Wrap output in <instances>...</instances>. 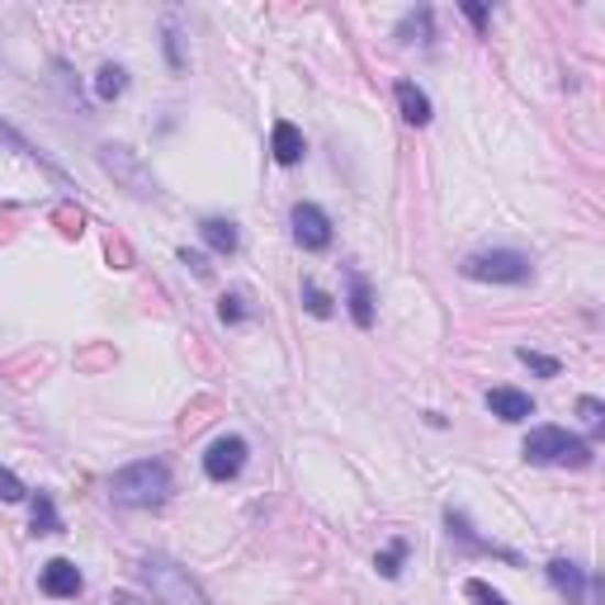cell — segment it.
Segmentation results:
<instances>
[{"instance_id":"cell-1","label":"cell","mask_w":605,"mask_h":605,"mask_svg":"<svg viewBox=\"0 0 605 605\" xmlns=\"http://www.w3.org/2000/svg\"><path fill=\"white\" fill-rule=\"evenodd\" d=\"M119 506H133V512H152V506H166L170 497V469L162 459H138V464L119 469L114 483H109Z\"/></svg>"},{"instance_id":"cell-2","label":"cell","mask_w":605,"mask_h":605,"mask_svg":"<svg viewBox=\"0 0 605 605\" xmlns=\"http://www.w3.org/2000/svg\"><path fill=\"white\" fill-rule=\"evenodd\" d=\"M142 582L152 586L156 605H209L204 586L175 559H166V553H147V559H142Z\"/></svg>"},{"instance_id":"cell-3","label":"cell","mask_w":605,"mask_h":605,"mask_svg":"<svg viewBox=\"0 0 605 605\" xmlns=\"http://www.w3.org/2000/svg\"><path fill=\"white\" fill-rule=\"evenodd\" d=\"M530 464H559V469H586L592 464V444L568 436L563 426H535L525 436V450H520Z\"/></svg>"},{"instance_id":"cell-4","label":"cell","mask_w":605,"mask_h":605,"mask_svg":"<svg viewBox=\"0 0 605 605\" xmlns=\"http://www.w3.org/2000/svg\"><path fill=\"white\" fill-rule=\"evenodd\" d=\"M100 166L114 175V180L129 189V195H138V199H156V195H162V189H156V180H152V170L138 162V152L119 147V142H105V147H100Z\"/></svg>"},{"instance_id":"cell-5","label":"cell","mask_w":605,"mask_h":605,"mask_svg":"<svg viewBox=\"0 0 605 605\" xmlns=\"http://www.w3.org/2000/svg\"><path fill=\"white\" fill-rule=\"evenodd\" d=\"M464 275L483 284H525L530 279V261L520 251H477V256L464 261Z\"/></svg>"},{"instance_id":"cell-6","label":"cell","mask_w":605,"mask_h":605,"mask_svg":"<svg viewBox=\"0 0 605 605\" xmlns=\"http://www.w3.org/2000/svg\"><path fill=\"white\" fill-rule=\"evenodd\" d=\"M246 454H251V444L242 436H222L209 444V454H204V473H209L213 483H232V477L246 469Z\"/></svg>"},{"instance_id":"cell-7","label":"cell","mask_w":605,"mask_h":605,"mask_svg":"<svg viewBox=\"0 0 605 605\" xmlns=\"http://www.w3.org/2000/svg\"><path fill=\"white\" fill-rule=\"evenodd\" d=\"M289 222H294V242L302 251H327L331 246V218L317 209V204H294Z\"/></svg>"},{"instance_id":"cell-8","label":"cell","mask_w":605,"mask_h":605,"mask_svg":"<svg viewBox=\"0 0 605 605\" xmlns=\"http://www.w3.org/2000/svg\"><path fill=\"white\" fill-rule=\"evenodd\" d=\"M38 586H43V596H53V601H72V596H81L86 582H81V568L72 559H53V563H43Z\"/></svg>"},{"instance_id":"cell-9","label":"cell","mask_w":605,"mask_h":605,"mask_svg":"<svg viewBox=\"0 0 605 605\" xmlns=\"http://www.w3.org/2000/svg\"><path fill=\"white\" fill-rule=\"evenodd\" d=\"M444 525H450V539H459L464 549H473V553H492V559H502V563H512V568H520V553L516 549H502V544H492V539H483L469 525V516H459V512H444Z\"/></svg>"},{"instance_id":"cell-10","label":"cell","mask_w":605,"mask_h":605,"mask_svg":"<svg viewBox=\"0 0 605 605\" xmlns=\"http://www.w3.org/2000/svg\"><path fill=\"white\" fill-rule=\"evenodd\" d=\"M487 407H492V417H502V421H530L535 417L530 393H520V388H492Z\"/></svg>"},{"instance_id":"cell-11","label":"cell","mask_w":605,"mask_h":605,"mask_svg":"<svg viewBox=\"0 0 605 605\" xmlns=\"http://www.w3.org/2000/svg\"><path fill=\"white\" fill-rule=\"evenodd\" d=\"M549 582L568 596V605H586V572L572 559H553L549 563Z\"/></svg>"},{"instance_id":"cell-12","label":"cell","mask_w":605,"mask_h":605,"mask_svg":"<svg viewBox=\"0 0 605 605\" xmlns=\"http://www.w3.org/2000/svg\"><path fill=\"white\" fill-rule=\"evenodd\" d=\"M0 147L20 152V156H24V162H34V166H43V170H47V175H53V180H57V185H67V175H62V166L53 162V156H43V152L34 147V142H29V138H20V133H14V129H10V123H0Z\"/></svg>"},{"instance_id":"cell-13","label":"cell","mask_w":605,"mask_h":605,"mask_svg":"<svg viewBox=\"0 0 605 605\" xmlns=\"http://www.w3.org/2000/svg\"><path fill=\"white\" fill-rule=\"evenodd\" d=\"M397 109H403V119L411 129H426L431 123V100H426V90H417V81H397Z\"/></svg>"},{"instance_id":"cell-14","label":"cell","mask_w":605,"mask_h":605,"mask_svg":"<svg viewBox=\"0 0 605 605\" xmlns=\"http://www.w3.org/2000/svg\"><path fill=\"white\" fill-rule=\"evenodd\" d=\"M270 152H275V162H279V166L302 162V133L294 129L289 119H279L275 129H270Z\"/></svg>"},{"instance_id":"cell-15","label":"cell","mask_w":605,"mask_h":605,"mask_svg":"<svg viewBox=\"0 0 605 605\" xmlns=\"http://www.w3.org/2000/svg\"><path fill=\"white\" fill-rule=\"evenodd\" d=\"M350 317H355V327H374V289L360 270H350Z\"/></svg>"},{"instance_id":"cell-16","label":"cell","mask_w":605,"mask_h":605,"mask_svg":"<svg viewBox=\"0 0 605 605\" xmlns=\"http://www.w3.org/2000/svg\"><path fill=\"white\" fill-rule=\"evenodd\" d=\"M199 232H204V242H209L213 251H222V256H232V251L242 246V237H237V228H232L228 218H204Z\"/></svg>"},{"instance_id":"cell-17","label":"cell","mask_w":605,"mask_h":605,"mask_svg":"<svg viewBox=\"0 0 605 605\" xmlns=\"http://www.w3.org/2000/svg\"><path fill=\"white\" fill-rule=\"evenodd\" d=\"M123 90H129V72L114 67V62H105V67L95 72V95H100V100H119Z\"/></svg>"},{"instance_id":"cell-18","label":"cell","mask_w":605,"mask_h":605,"mask_svg":"<svg viewBox=\"0 0 605 605\" xmlns=\"http://www.w3.org/2000/svg\"><path fill=\"white\" fill-rule=\"evenodd\" d=\"M34 535H62V520H57L53 492H38V497H34Z\"/></svg>"},{"instance_id":"cell-19","label":"cell","mask_w":605,"mask_h":605,"mask_svg":"<svg viewBox=\"0 0 605 605\" xmlns=\"http://www.w3.org/2000/svg\"><path fill=\"white\" fill-rule=\"evenodd\" d=\"M516 360L525 364V370H535L539 378H559V370H563V364H559V360L539 355V350H530V345H520V350H516Z\"/></svg>"},{"instance_id":"cell-20","label":"cell","mask_w":605,"mask_h":605,"mask_svg":"<svg viewBox=\"0 0 605 605\" xmlns=\"http://www.w3.org/2000/svg\"><path fill=\"white\" fill-rule=\"evenodd\" d=\"M403 559H407V539H393V544L374 559V568L384 572V578H397V572H403Z\"/></svg>"},{"instance_id":"cell-21","label":"cell","mask_w":605,"mask_h":605,"mask_svg":"<svg viewBox=\"0 0 605 605\" xmlns=\"http://www.w3.org/2000/svg\"><path fill=\"white\" fill-rule=\"evenodd\" d=\"M397 38H431V10H417V14H407V20H403V29H397Z\"/></svg>"},{"instance_id":"cell-22","label":"cell","mask_w":605,"mask_h":605,"mask_svg":"<svg viewBox=\"0 0 605 605\" xmlns=\"http://www.w3.org/2000/svg\"><path fill=\"white\" fill-rule=\"evenodd\" d=\"M302 302H308V312H312V317H331V298H327L322 289H317L312 279L302 284Z\"/></svg>"},{"instance_id":"cell-23","label":"cell","mask_w":605,"mask_h":605,"mask_svg":"<svg viewBox=\"0 0 605 605\" xmlns=\"http://www.w3.org/2000/svg\"><path fill=\"white\" fill-rule=\"evenodd\" d=\"M242 294H228V298H222V308H218V317H222V322H228V327H237V322H246V308H242Z\"/></svg>"},{"instance_id":"cell-24","label":"cell","mask_w":605,"mask_h":605,"mask_svg":"<svg viewBox=\"0 0 605 605\" xmlns=\"http://www.w3.org/2000/svg\"><path fill=\"white\" fill-rule=\"evenodd\" d=\"M24 483H20V477H14L10 469H0V502H24Z\"/></svg>"},{"instance_id":"cell-25","label":"cell","mask_w":605,"mask_h":605,"mask_svg":"<svg viewBox=\"0 0 605 605\" xmlns=\"http://www.w3.org/2000/svg\"><path fill=\"white\" fill-rule=\"evenodd\" d=\"M464 592H469L477 605H506V596H502V592H492V586H487V582H477V578L464 586Z\"/></svg>"},{"instance_id":"cell-26","label":"cell","mask_w":605,"mask_h":605,"mask_svg":"<svg viewBox=\"0 0 605 605\" xmlns=\"http://www.w3.org/2000/svg\"><path fill=\"white\" fill-rule=\"evenodd\" d=\"M578 417H582V421L596 431V426L605 421V407H601V397H582V403H578Z\"/></svg>"},{"instance_id":"cell-27","label":"cell","mask_w":605,"mask_h":605,"mask_svg":"<svg viewBox=\"0 0 605 605\" xmlns=\"http://www.w3.org/2000/svg\"><path fill=\"white\" fill-rule=\"evenodd\" d=\"M166 53H170V67L180 72V67H185V57H180V34H175V24H166Z\"/></svg>"},{"instance_id":"cell-28","label":"cell","mask_w":605,"mask_h":605,"mask_svg":"<svg viewBox=\"0 0 605 605\" xmlns=\"http://www.w3.org/2000/svg\"><path fill=\"white\" fill-rule=\"evenodd\" d=\"M180 261H185L189 270H195V275H209V265H204V256H199V251H189V246H185V251H180Z\"/></svg>"},{"instance_id":"cell-29","label":"cell","mask_w":605,"mask_h":605,"mask_svg":"<svg viewBox=\"0 0 605 605\" xmlns=\"http://www.w3.org/2000/svg\"><path fill=\"white\" fill-rule=\"evenodd\" d=\"M464 14H469V20H473L477 29H483V24H487V10H483V6H464Z\"/></svg>"}]
</instances>
